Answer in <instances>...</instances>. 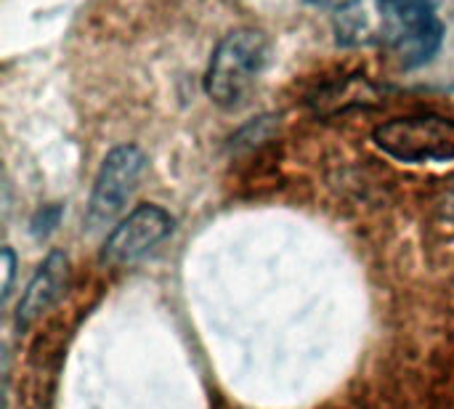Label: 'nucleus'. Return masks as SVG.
<instances>
[{"label":"nucleus","mask_w":454,"mask_h":409,"mask_svg":"<svg viewBox=\"0 0 454 409\" xmlns=\"http://www.w3.org/2000/svg\"><path fill=\"white\" fill-rule=\"evenodd\" d=\"M269 61V40L258 29H237L226 35L210 56L205 72V93L223 109L239 106Z\"/></svg>","instance_id":"obj_1"},{"label":"nucleus","mask_w":454,"mask_h":409,"mask_svg":"<svg viewBox=\"0 0 454 409\" xmlns=\"http://www.w3.org/2000/svg\"><path fill=\"white\" fill-rule=\"evenodd\" d=\"M383 35L402 67L415 69L428 64L444 40V24L436 0H378Z\"/></svg>","instance_id":"obj_2"},{"label":"nucleus","mask_w":454,"mask_h":409,"mask_svg":"<svg viewBox=\"0 0 454 409\" xmlns=\"http://www.w3.org/2000/svg\"><path fill=\"white\" fill-rule=\"evenodd\" d=\"M375 146L410 165L423 162H452L454 160V117L444 114H410L394 117L375 128Z\"/></svg>","instance_id":"obj_3"},{"label":"nucleus","mask_w":454,"mask_h":409,"mask_svg":"<svg viewBox=\"0 0 454 409\" xmlns=\"http://www.w3.org/2000/svg\"><path fill=\"white\" fill-rule=\"evenodd\" d=\"M146 168V157L138 146H117L112 149L93 181V194L88 202V226L101 229L109 226L117 213L130 200L133 189L138 186V178Z\"/></svg>","instance_id":"obj_4"},{"label":"nucleus","mask_w":454,"mask_h":409,"mask_svg":"<svg viewBox=\"0 0 454 409\" xmlns=\"http://www.w3.org/2000/svg\"><path fill=\"white\" fill-rule=\"evenodd\" d=\"M173 232V218L160 205H138L106 237L101 258L114 266L136 263Z\"/></svg>","instance_id":"obj_5"},{"label":"nucleus","mask_w":454,"mask_h":409,"mask_svg":"<svg viewBox=\"0 0 454 409\" xmlns=\"http://www.w3.org/2000/svg\"><path fill=\"white\" fill-rule=\"evenodd\" d=\"M67 258L61 253H51L43 266L35 271V277L29 279L19 306H16V325L19 327H29L37 317H43L64 293L67 287Z\"/></svg>","instance_id":"obj_6"},{"label":"nucleus","mask_w":454,"mask_h":409,"mask_svg":"<svg viewBox=\"0 0 454 409\" xmlns=\"http://www.w3.org/2000/svg\"><path fill=\"white\" fill-rule=\"evenodd\" d=\"M13 266H16L13 250H11V248H3V271H5V282H3V298H8V295H11V279H13Z\"/></svg>","instance_id":"obj_7"},{"label":"nucleus","mask_w":454,"mask_h":409,"mask_svg":"<svg viewBox=\"0 0 454 409\" xmlns=\"http://www.w3.org/2000/svg\"><path fill=\"white\" fill-rule=\"evenodd\" d=\"M59 216H61V210H59V208H45V210H40V213L35 216L32 226H35V229H40V224H45V229H43V232H51V229L59 224Z\"/></svg>","instance_id":"obj_8"},{"label":"nucleus","mask_w":454,"mask_h":409,"mask_svg":"<svg viewBox=\"0 0 454 409\" xmlns=\"http://www.w3.org/2000/svg\"><path fill=\"white\" fill-rule=\"evenodd\" d=\"M309 3L325 5V8H348V5H354L356 0H309Z\"/></svg>","instance_id":"obj_9"}]
</instances>
